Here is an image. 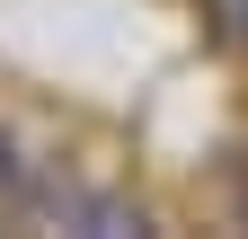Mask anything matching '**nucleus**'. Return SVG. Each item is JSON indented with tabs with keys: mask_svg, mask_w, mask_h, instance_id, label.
Instances as JSON below:
<instances>
[{
	"mask_svg": "<svg viewBox=\"0 0 248 239\" xmlns=\"http://www.w3.org/2000/svg\"><path fill=\"white\" fill-rule=\"evenodd\" d=\"M213 9H222V27H231L239 45H248V0H213Z\"/></svg>",
	"mask_w": 248,
	"mask_h": 239,
	"instance_id": "obj_1",
	"label": "nucleus"
}]
</instances>
